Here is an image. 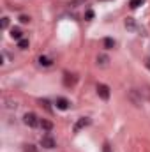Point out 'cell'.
<instances>
[{
	"label": "cell",
	"instance_id": "cell-1",
	"mask_svg": "<svg viewBox=\"0 0 150 152\" xmlns=\"http://www.w3.org/2000/svg\"><path fill=\"white\" fill-rule=\"evenodd\" d=\"M41 145H42L44 149H55L57 142H55V138H53V136H50V134H44V136L41 138Z\"/></svg>",
	"mask_w": 150,
	"mask_h": 152
},
{
	"label": "cell",
	"instance_id": "cell-2",
	"mask_svg": "<svg viewBox=\"0 0 150 152\" xmlns=\"http://www.w3.org/2000/svg\"><path fill=\"white\" fill-rule=\"evenodd\" d=\"M23 122L27 124V126H30V127H36V126H39V120L37 118V115L36 113H27L25 117H23Z\"/></svg>",
	"mask_w": 150,
	"mask_h": 152
},
{
	"label": "cell",
	"instance_id": "cell-3",
	"mask_svg": "<svg viewBox=\"0 0 150 152\" xmlns=\"http://www.w3.org/2000/svg\"><path fill=\"white\" fill-rule=\"evenodd\" d=\"M97 94H99V97L101 99H110V88L106 87V85H97Z\"/></svg>",
	"mask_w": 150,
	"mask_h": 152
},
{
	"label": "cell",
	"instance_id": "cell-4",
	"mask_svg": "<svg viewBox=\"0 0 150 152\" xmlns=\"http://www.w3.org/2000/svg\"><path fill=\"white\" fill-rule=\"evenodd\" d=\"M88 124H90V118H87V117H81V118H79V120L76 122V126H74V131L78 133L79 129H83V127H87Z\"/></svg>",
	"mask_w": 150,
	"mask_h": 152
},
{
	"label": "cell",
	"instance_id": "cell-5",
	"mask_svg": "<svg viewBox=\"0 0 150 152\" xmlns=\"http://www.w3.org/2000/svg\"><path fill=\"white\" fill-rule=\"evenodd\" d=\"M76 80H78V78H76L74 75H69V73L64 76V83H66V87H73V85L76 83Z\"/></svg>",
	"mask_w": 150,
	"mask_h": 152
},
{
	"label": "cell",
	"instance_id": "cell-6",
	"mask_svg": "<svg viewBox=\"0 0 150 152\" xmlns=\"http://www.w3.org/2000/svg\"><path fill=\"white\" fill-rule=\"evenodd\" d=\"M57 108H60V110H67V108H69V101H67L66 97H58V99H57Z\"/></svg>",
	"mask_w": 150,
	"mask_h": 152
},
{
	"label": "cell",
	"instance_id": "cell-7",
	"mask_svg": "<svg viewBox=\"0 0 150 152\" xmlns=\"http://www.w3.org/2000/svg\"><path fill=\"white\" fill-rule=\"evenodd\" d=\"M39 126H41V127H42V129H44V131H50V129H51V127H53V124H51V122H50V120H44V118H42V120H41V122H39Z\"/></svg>",
	"mask_w": 150,
	"mask_h": 152
},
{
	"label": "cell",
	"instance_id": "cell-8",
	"mask_svg": "<svg viewBox=\"0 0 150 152\" xmlns=\"http://www.w3.org/2000/svg\"><path fill=\"white\" fill-rule=\"evenodd\" d=\"M143 4H145V0H131V2H129V7H131V9H138V7L143 5Z\"/></svg>",
	"mask_w": 150,
	"mask_h": 152
},
{
	"label": "cell",
	"instance_id": "cell-9",
	"mask_svg": "<svg viewBox=\"0 0 150 152\" xmlns=\"http://www.w3.org/2000/svg\"><path fill=\"white\" fill-rule=\"evenodd\" d=\"M21 34H23V32H21L20 28H12V30H11V37L12 39H18V41H20V39H21Z\"/></svg>",
	"mask_w": 150,
	"mask_h": 152
},
{
	"label": "cell",
	"instance_id": "cell-10",
	"mask_svg": "<svg viewBox=\"0 0 150 152\" xmlns=\"http://www.w3.org/2000/svg\"><path fill=\"white\" fill-rule=\"evenodd\" d=\"M97 64H99V66H106V64H108V57H106V55H99V57H97Z\"/></svg>",
	"mask_w": 150,
	"mask_h": 152
},
{
	"label": "cell",
	"instance_id": "cell-11",
	"mask_svg": "<svg viewBox=\"0 0 150 152\" xmlns=\"http://www.w3.org/2000/svg\"><path fill=\"white\" fill-rule=\"evenodd\" d=\"M104 48H108V50H111V48H115V41L110 37H106L104 39Z\"/></svg>",
	"mask_w": 150,
	"mask_h": 152
},
{
	"label": "cell",
	"instance_id": "cell-12",
	"mask_svg": "<svg viewBox=\"0 0 150 152\" xmlns=\"http://www.w3.org/2000/svg\"><path fill=\"white\" fill-rule=\"evenodd\" d=\"M18 48L27 50V48H28V41H27V39H20V41H18Z\"/></svg>",
	"mask_w": 150,
	"mask_h": 152
},
{
	"label": "cell",
	"instance_id": "cell-13",
	"mask_svg": "<svg viewBox=\"0 0 150 152\" xmlns=\"http://www.w3.org/2000/svg\"><path fill=\"white\" fill-rule=\"evenodd\" d=\"M23 152H37V147H34L32 143H27V145L23 147Z\"/></svg>",
	"mask_w": 150,
	"mask_h": 152
},
{
	"label": "cell",
	"instance_id": "cell-14",
	"mask_svg": "<svg viewBox=\"0 0 150 152\" xmlns=\"http://www.w3.org/2000/svg\"><path fill=\"white\" fill-rule=\"evenodd\" d=\"M39 64L41 66H51V60L46 58V57H39Z\"/></svg>",
	"mask_w": 150,
	"mask_h": 152
},
{
	"label": "cell",
	"instance_id": "cell-15",
	"mask_svg": "<svg viewBox=\"0 0 150 152\" xmlns=\"http://www.w3.org/2000/svg\"><path fill=\"white\" fill-rule=\"evenodd\" d=\"M87 0H71L69 2V7H78V5H81V4H85Z\"/></svg>",
	"mask_w": 150,
	"mask_h": 152
},
{
	"label": "cell",
	"instance_id": "cell-16",
	"mask_svg": "<svg viewBox=\"0 0 150 152\" xmlns=\"http://www.w3.org/2000/svg\"><path fill=\"white\" fill-rule=\"evenodd\" d=\"M125 27H127V28H134V27H136V25H134V20H133V18H127V20H125Z\"/></svg>",
	"mask_w": 150,
	"mask_h": 152
},
{
	"label": "cell",
	"instance_id": "cell-17",
	"mask_svg": "<svg viewBox=\"0 0 150 152\" xmlns=\"http://www.w3.org/2000/svg\"><path fill=\"white\" fill-rule=\"evenodd\" d=\"M41 104H42V106H44V108H46L48 112H51V106H50V101H46V99H42V101H41Z\"/></svg>",
	"mask_w": 150,
	"mask_h": 152
},
{
	"label": "cell",
	"instance_id": "cell-18",
	"mask_svg": "<svg viewBox=\"0 0 150 152\" xmlns=\"http://www.w3.org/2000/svg\"><path fill=\"white\" fill-rule=\"evenodd\" d=\"M7 27H9V18H2V28L5 30Z\"/></svg>",
	"mask_w": 150,
	"mask_h": 152
},
{
	"label": "cell",
	"instance_id": "cell-19",
	"mask_svg": "<svg viewBox=\"0 0 150 152\" xmlns=\"http://www.w3.org/2000/svg\"><path fill=\"white\" fill-rule=\"evenodd\" d=\"M103 152H111V147H110V143H104V145H103Z\"/></svg>",
	"mask_w": 150,
	"mask_h": 152
},
{
	"label": "cell",
	"instance_id": "cell-20",
	"mask_svg": "<svg viewBox=\"0 0 150 152\" xmlns=\"http://www.w3.org/2000/svg\"><path fill=\"white\" fill-rule=\"evenodd\" d=\"M20 21H21V23H28L30 18H28V16H20Z\"/></svg>",
	"mask_w": 150,
	"mask_h": 152
}]
</instances>
